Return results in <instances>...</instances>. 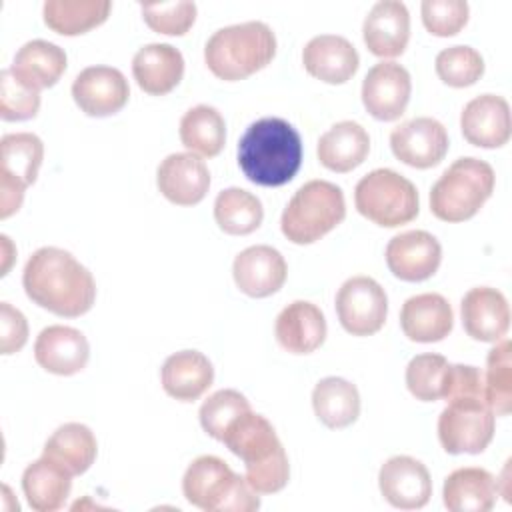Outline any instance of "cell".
<instances>
[{"instance_id": "obj_1", "label": "cell", "mask_w": 512, "mask_h": 512, "mask_svg": "<svg viewBox=\"0 0 512 512\" xmlns=\"http://www.w3.org/2000/svg\"><path fill=\"white\" fill-rule=\"evenodd\" d=\"M22 286L34 304L64 318L86 314L96 300L92 272L68 250L56 246L32 252L22 272Z\"/></svg>"}, {"instance_id": "obj_2", "label": "cell", "mask_w": 512, "mask_h": 512, "mask_svg": "<svg viewBox=\"0 0 512 512\" xmlns=\"http://www.w3.org/2000/svg\"><path fill=\"white\" fill-rule=\"evenodd\" d=\"M302 164L298 130L278 116L252 122L238 142V166L258 186L288 184Z\"/></svg>"}, {"instance_id": "obj_3", "label": "cell", "mask_w": 512, "mask_h": 512, "mask_svg": "<svg viewBox=\"0 0 512 512\" xmlns=\"http://www.w3.org/2000/svg\"><path fill=\"white\" fill-rule=\"evenodd\" d=\"M226 448L244 462V478L258 494L280 492L290 480L286 450L274 426L252 410L238 416L224 432Z\"/></svg>"}, {"instance_id": "obj_4", "label": "cell", "mask_w": 512, "mask_h": 512, "mask_svg": "<svg viewBox=\"0 0 512 512\" xmlns=\"http://www.w3.org/2000/svg\"><path fill=\"white\" fill-rule=\"evenodd\" d=\"M276 56V36L266 22L248 20L218 28L204 46L208 70L226 82L244 80Z\"/></svg>"}, {"instance_id": "obj_5", "label": "cell", "mask_w": 512, "mask_h": 512, "mask_svg": "<svg viewBox=\"0 0 512 512\" xmlns=\"http://www.w3.org/2000/svg\"><path fill=\"white\" fill-rule=\"evenodd\" d=\"M184 498L206 512H254L258 492L222 458L204 454L190 462L182 478Z\"/></svg>"}, {"instance_id": "obj_6", "label": "cell", "mask_w": 512, "mask_h": 512, "mask_svg": "<svg viewBox=\"0 0 512 512\" xmlns=\"http://www.w3.org/2000/svg\"><path fill=\"white\" fill-rule=\"evenodd\" d=\"M494 170L488 162L464 156L454 160L430 190V210L442 222H464L480 212L494 192Z\"/></svg>"}, {"instance_id": "obj_7", "label": "cell", "mask_w": 512, "mask_h": 512, "mask_svg": "<svg viewBox=\"0 0 512 512\" xmlns=\"http://www.w3.org/2000/svg\"><path fill=\"white\" fill-rule=\"evenodd\" d=\"M346 216L340 186L328 180L302 184L286 204L280 228L292 244H312L334 230Z\"/></svg>"}, {"instance_id": "obj_8", "label": "cell", "mask_w": 512, "mask_h": 512, "mask_svg": "<svg viewBox=\"0 0 512 512\" xmlns=\"http://www.w3.org/2000/svg\"><path fill=\"white\" fill-rule=\"evenodd\" d=\"M356 210L382 228H398L420 212L416 186L392 168H376L354 188Z\"/></svg>"}, {"instance_id": "obj_9", "label": "cell", "mask_w": 512, "mask_h": 512, "mask_svg": "<svg viewBox=\"0 0 512 512\" xmlns=\"http://www.w3.org/2000/svg\"><path fill=\"white\" fill-rule=\"evenodd\" d=\"M494 424L484 396L452 398L438 416V440L448 454H480L494 438Z\"/></svg>"}, {"instance_id": "obj_10", "label": "cell", "mask_w": 512, "mask_h": 512, "mask_svg": "<svg viewBox=\"0 0 512 512\" xmlns=\"http://www.w3.org/2000/svg\"><path fill=\"white\" fill-rule=\"evenodd\" d=\"M336 314L348 334L372 336L386 322L388 296L374 278L352 276L338 288Z\"/></svg>"}, {"instance_id": "obj_11", "label": "cell", "mask_w": 512, "mask_h": 512, "mask_svg": "<svg viewBox=\"0 0 512 512\" xmlns=\"http://www.w3.org/2000/svg\"><path fill=\"white\" fill-rule=\"evenodd\" d=\"M410 72L392 60L374 64L362 80V104L368 114L382 122L398 120L410 102Z\"/></svg>"}, {"instance_id": "obj_12", "label": "cell", "mask_w": 512, "mask_h": 512, "mask_svg": "<svg viewBox=\"0 0 512 512\" xmlns=\"http://www.w3.org/2000/svg\"><path fill=\"white\" fill-rule=\"evenodd\" d=\"M448 132L442 122L430 116H418L398 124L390 132L392 154L412 168H432L448 152Z\"/></svg>"}, {"instance_id": "obj_13", "label": "cell", "mask_w": 512, "mask_h": 512, "mask_svg": "<svg viewBox=\"0 0 512 512\" xmlns=\"http://www.w3.org/2000/svg\"><path fill=\"white\" fill-rule=\"evenodd\" d=\"M72 98L76 106L94 118L120 112L128 98L130 86L126 76L112 66H88L72 82Z\"/></svg>"}, {"instance_id": "obj_14", "label": "cell", "mask_w": 512, "mask_h": 512, "mask_svg": "<svg viewBox=\"0 0 512 512\" xmlns=\"http://www.w3.org/2000/svg\"><path fill=\"white\" fill-rule=\"evenodd\" d=\"M442 246L426 230H408L390 238L386 246L388 270L404 282H422L436 274Z\"/></svg>"}, {"instance_id": "obj_15", "label": "cell", "mask_w": 512, "mask_h": 512, "mask_svg": "<svg viewBox=\"0 0 512 512\" xmlns=\"http://www.w3.org/2000/svg\"><path fill=\"white\" fill-rule=\"evenodd\" d=\"M378 488L384 500L400 510L422 508L432 496L430 472L412 456L388 458L380 466Z\"/></svg>"}, {"instance_id": "obj_16", "label": "cell", "mask_w": 512, "mask_h": 512, "mask_svg": "<svg viewBox=\"0 0 512 512\" xmlns=\"http://www.w3.org/2000/svg\"><path fill=\"white\" fill-rule=\"evenodd\" d=\"M160 194L176 206H194L210 188V172L204 160L192 152L168 154L156 170Z\"/></svg>"}, {"instance_id": "obj_17", "label": "cell", "mask_w": 512, "mask_h": 512, "mask_svg": "<svg viewBox=\"0 0 512 512\" xmlns=\"http://www.w3.org/2000/svg\"><path fill=\"white\" fill-rule=\"evenodd\" d=\"M232 276L240 292L250 298H266L276 294L288 276L284 256L268 246L256 244L236 254L232 264Z\"/></svg>"}, {"instance_id": "obj_18", "label": "cell", "mask_w": 512, "mask_h": 512, "mask_svg": "<svg viewBox=\"0 0 512 512\" xmlns=\"http://www.w3.org/2000/svg\"><path fill=\"white\" fill-rule=\"evenodd\" d=\"M462 326L478 342H498L510 328V306L506 296L490 286L470 288L460 302Z\"/></svg>"}, {"instance_id": "obj_19", "label": "cell", "mask_w": 512, "mask_h": 512, "mask_svg": "<svg viewBox=\"0 0 512 512\" xmlns=\"http://www.w3.org/2000/svg\"><path fill=\"white\" fill-rule=\"evenodd\" d=\"M34 358L40 368L56 376H72L84 370L90 358L86 336L62 324H52L40 330L34 342Z\"/></svg>"}, {"instance_id": "obj_20", "label": "cell", "mask_w": 512, "mask_h": 512, "mask_svg": "<svg viewBox=\"0 0 512 512\" xmlns=\"http://www.w3.org/2000/svg\"><path fill=\"white\" fill-rule=\"evenodd\" d=\"M362 38L378 58L400 56L410 40V12L400 0L376 2L364 18Z\"/></svg>"}, {"instance_id": "obj_21", "label": "cell", "mask_w": 512, "mask_h": 512, "mask_svg": "<svg viewBox=\"0 0 512 512\" xmlns=\"http://www.w3.org/2000/svg\"><path fill=\"white\" fill-rule=\"evenodd\" d=\"M462 136L478 148H500L510 140V106L496 94L472 98L460 114Z\"/></svg>"}, {"instance_id": "obj_22", "label": "cell", "mask_w": 512, "mask_h": 512, "mask_svg": "<svg viewBox=\"0 0 512 512\" xmlns=\"http://www.w3.org/2000/svg\"><path fill=\"white\" fill-rule=\"evenodd\" d=\"M306 72L326 84L348 82L360 64V56L350 40L338 34H318L302 50Z\"/></svg>"}, {"instance_id": "obj_23", "label": "cell", "mask_w": 512, "mask_h": 512, "mask_svg": "<svg viewBox=\"0 0 512 512\" xmlns=\"http://www.w3.org/2000/svg\"><path fill=\"white\" fill-rule=\"evenodd\" d=\"M400 326L404 336L412 342H440L452 332L454 312L442 294H416L402 304Z\"/></svg>"}, {"instance_id": "obj_24", "label": "cell", "mask_w": 512, "mask_h": 512, "mask_svg": "<svg viewBox=\"0 0 512 512\" xmlns=\"http://www.w3.org/2000/svg\"><path fill=\"white\" fill-rule=\"evenodd\" d=\"M274 334L286 352L310 354L326 340V318L316 304L294 300L276 316Z\"/></svg>"}, {"instance_id": "obj_25", "label": "cell", "mask_w": 512, "mask_h": 512, "mask_svg": "<svg viewBox=\"0 0 512 512\" xmlns=\"http://www.w3.org/2000/svg\"><path fill=\"white\" fill-rule=\"evenodd\" d=\"M132 76L146 94L164 96L180 84L184 76V56L172 44H146L132 58Z\"/></svg>"}, {"instance_id": "obj_26", "label": "cell", "mask_w": 512, "mask_h": 512, "mask_svg": "<svg viewBox=\"0 0 512 512\" xmlns=\"http://www.w3.org/2000/svg\"><path fill=\"white\" fill-rule=\"evenodd\" d=\"M498 496L496 476L478 466L456 468L442 486V500L450 512H488Z\"/></svg>"}, {"instance_id": "obj_27", "label": "cell", "mask_w": 512, "mask_h": 512, "mask_svg": "<svg viewBox=\"0 0 512 512\" xmlns=\"http://www.w3.org/2000/svg\"><path fill=\"white\" fill-rule=\"evenodd\" d=\"M160 380L168 396L180 402H194L212 386L214 368L202 352L180 350L164 360Z\"/></svg>"}, {"instance_id": "obj_28", "label": "cell", "mask_w": 512, "mask_h": 512, "mask_svg": "<svg viewBox=\"0 0 512 512\" xmlns=\"http://www.w3.org/2000/svg\"><path fill=\"white\" fill-rule=\"evenodd\" d=\"M22 490L32 510L54 512L64 508L70 496L72 474L42 454L38 460L26 466L22 474Z\"/></svg>"}, {"instance_id": "obj_29", "label": "cell", "mask_w": 512, "mask_h": 512, "mask_svg": "<svg viewBox=\"0 0 512 512\" xmlns=\"http://www.w3.org/2000/svg\"><path fill=\"white\" fill-rule=\"evenodd\" d=\"M370 152V136L362 124L342 120L330 126L318 140V160L332 172H350L360 166Z\"/></svg>"}, {"instance_id": "obj_30", "label": "cell", "mask_w": 512, "mask_h": 512, "mask_svg": "<svg viewBox=\"0 0 512 512\" xmlns=\"http://www.w3.org/2000/svg\"><path fill=\"white\" fill-rule=\"evenodd\" d=\"M66 52L48 40H28L18 48L12 62V72L36 90L54 86L66 70Z\"/></svg>"}, {"instance_id": "obj_31", "label": "cell", "mask_w": 512, "mask_h": 512, "mask_svg": "<svg viewBox=\"0 0 512 512\" xmlns=\"http://www.w3.org/2000/svg\"><path fill=\"white\" fill-rule=\"evenodd\" d=\"M312 408L316 418L332 428H346L360 416V394L356 384L340 376H326L312 390Z\"/></svg>"}, {"instance_id": "obj_32", "label": "cell", "mask_w": 512, "mask_h": 512, "mask_svg": "<svg viewBox=\"0 0 512 512\" xmlns=\"http://www.w3.org/2000/svg\"><path fill=\"white\" fill-rule=\"evenodd\" d=\"M42 454L58 462L72 476H80L94 464L98 442L86 424L66 422L52 432L44 444Z\"/></svg>"}, {"instance_id": "obj_33", "label": "cell", "mask_w": 512, "mask_h": 512, "mask_svg": "<svg viewBox=\"0 0 512 512\" xmlns=\"http://www.w3.org/2000/svg\"><path fill=\"white\" fill-rule=\"evenodd\" d=\"M110 10V0H46L42 14L52 32L78 36L106 22Z\"/></svg>"}, {"instance_id": "obj_34", "label": "cell", "mask_w": 512, "mask_h": 512, "mask_svg": "<svg viewBox=\"0 0 512 512\" xmlns=\"http://www.w3.org/2000/svg\"><path fill=\"white\" fill-rule=\"evenodd\" d=\"M180 142L192 154L214 158L226 144V122L222 114L208 104H198L180 118Z\"/></svg>"}, {"instance_id": "obj_35", "label": "cell", "mask_w": 512, "mask_h": 512, "mask_svg": "<svg viewBox=\"0 0 512 512\" xmlns=\"http://www.w3.org/2000/svg\"><path fill=\"white\" fill-rule=\"evenodd\" d=\"M214 220L218 228L232 236H244L260 228L264 220L262 202L244 188H226L214 200Z\"/></svg>"}, {"instance_id": "obj_36", "label": "cell", "mask_w": 512, "mask_h": 512, "mask_svg": "<svg viewBox=\"0 0 512 512\" xmlns=\"http://www.w3.org/2000/svg\"><path fill=\"white\" fill-rule=\"evenodd\" d=\"M44 160V144L32 132L4 134L0 140V172L8 174L26 186L36 182Z\"/></svg>"}, {"instance_id": "obj_37", "label": "cell", "mask_w": 512, "mask_h": 512, "mask_svg": "<svg viewBox=\"0 0 512 512\" xmlns=\"http://www.w3.org/2000/svg\"><path fill=\"white\" fill-rule=\"evenodd\" d=\"M484 376V398L494 416H508L512 410V342L502 338L488 352Z\"/></svg>"}, {"instance_id": "obj_38", "label": "cell", "mask_w": 512, "mask_h": 512, "mask_svg": "<svg viewBox=\"0 0 512 512\" xmlns=\"http://www.w3.org/2000/svg\"><path fill=\"white\" fill-rule=\"evenodd\" d=\"M438 78L452 88H466L476 84L484 74V58L472 46H450L438 52L434 60Z\"/></svg>"}, {"instance_id": "obj_39", "label": "cell", "mask_w": 512, "mask_h": 512, "mask_svg": "<svg viewBox=\"0 0 512 512\" xmlns=\"http://www.w3.org/2000/svg\"><path fill=\"white\" fill-rule=\"evenodd\" d=\"M248 410H252V408L244 394H240L238 390H232V388H224V390L214 392L212 396H208L202 402L198 418H200L202 430L208 436H212L214 440L222 442L226 428Z\"/></svg>"}, {"instance_id": "obj_40", "label": "cell", "mask_w": 512, "mask_h": 512, "mask_svg": "<svg viewBox=\"0 0 512 512\" xmlns=\"http://www.w3.org/2000/svg\"><path fill=\"white\" fill-rule=\"evenodd\" d=\"M442 354H418L406 366V388L416 400L436 402L442 400V384L448 368Z\"/></svg>"}, {"instance_id": "obj_41", "label": "cell", "mask_w": 512, "mask_h": 512, "mask_svg": "<svg viewBox=\"0 0 512 512\" xmlns=\"http://www.w3.org/2000/svg\"><path fill=\"white\" fill-rule=\"evenodd\" d=\"M40 110V90L22 82L12 68L0 72V118L6 122L30 120Z\"/></svg>"}, {"instance_id": "obj_42", "label": "cell", "mask_w": 512, "mask_h": 512, "mask_svg": "<svg viewBox=\"0 0 512 512\" xmlns=\"http://www.w3.org/2000/svg\"><path fill=\"white\" fill-rule=\"evenodd\" d=\"M142 18L144 22L160 34L168 36H182L186 34L194 20H196V4L190 0H176V2H156V4H142Z\"/></svg>"}, {"instance_id": "obj_43", "label": "cell", "mask_w": 512, "mask_h": 512, "mask_svg": "<svg viewBox=\"0 0 512 512\" xmlns=\"http://www.w3.org/2000/svg\"><path fill=\"white\" fill-rule=\"evenodd\" d=\"M424 28L440 38L458 34L470 16L466 0H424L420 6Z\"/></svg>"}, {"instance_id": "obj_44", "label": "cell", "mask_w": 512, "mask_h": 512, "mask_svg": "<svg viewBox=\"0 0 512 512\" xmlns=\"http://www.w3.org/2000/svg\"><path fill=\"white\" fill-rule=\"evenodd\" d=\"M460 396H484V376L480 368L468 364H448L442 384V400L448 402Z\"/></svg>"}, {"instance_id": "obj_45", "label": "cell", "mask_w": 512, "mask_h": 512, "mask_svg": "<svg viewBox=\"0 0 512 512\" xmlns=\"http://www.w3.org/2000/svg\"><path fill=\"white\" fill-rule=\"evenodd\" d=\"M28 342L26 316L10 302H0V352L4 356L16 354Z\"/></svg>"}, {"instance_id": "obj_46", "label": "cell", "mask_w": 512, "mask_h": 512, "mask_svg": "<svg viewBox=\"0 0 512 512\" xmlns=\"http://www.w3.org/2000/svg\"><path fill=\"white\" fill-rule=\"evenodd\" d=\"M26 188L28 186L24 182L0 172V218L2 220L10 218L14 212L20 210Z\"/></svg>"}, {"instance_id": "obj_47", "label": "cell", "mask_w": 512, "mask_h": 512, "mask_svg": "<svg viewBox=\"0 0 512 512\" xmlns=\"http://www.w3.org/2000/svg\"><path fill=\"white\" fill-rule=\"evenodd\" d=\"M0 240H2V256H4V264H2V272L0 274L6 276L8 270H10V264H12L14 256H16V250H14V246H12V242H10V238L6 234H2Z\"/></svg>"}]
</instances>
